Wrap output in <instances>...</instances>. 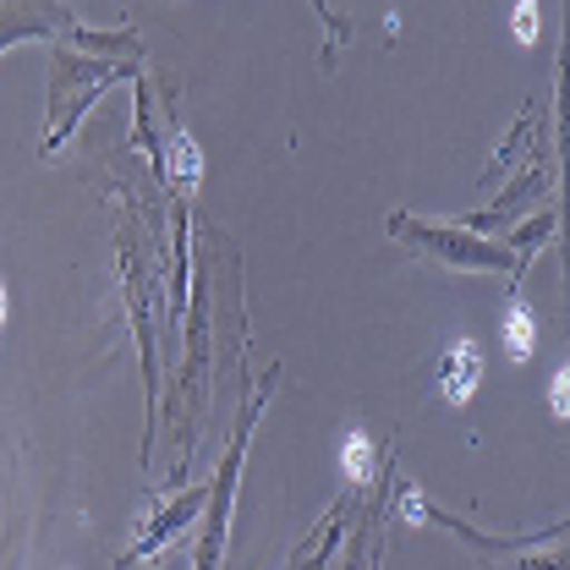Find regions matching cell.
<instances>
[{
  "mask_svg": "<svg viewBox=\"0 0 570 570\" xmlns=\"http://www.w3.org/2000/svg\"><path fill=\"white\" fill-rule=\"evenodd\" d=\"M275 373H281V367H269V379L258 384V395H253L247 417H242L236 439H230V450H225V461H219V472H214L209 504H204V538H198V560H193V570H219L225 527H230V504H236V478H242V461H247V439H253V428H258V412H264V406H269V395H275Z\"/></svg>",
  "mask_w": 570,
  "mask_h": 570,
  "instance_id": "6da1fadb",
  "label": "cell"
},
{
  "mask_svg": "<svg viewBox=\"0 0 570 570\" xmlns=\"http://www.w3.org/2000/svg\"><path fill=\"white\" fill-rule=\"evenodd\" d=\"M395 236H406V247H417L439 264H461V269H510L515 275V247L504 242H483L472 230H455V225H428V219H412V214H395L390 219Z\"/></svg>",
  "mask_w": 570,
  "mask_h": 570,
  "instance_id": "7a4b0ae2",
  "label": "cell"
},
{
  "mask_svg": "<svg viewBox=\"0 0 570 570\" xmlns=\"http://www.w3.org/2000/svg\"><path fill=\"white\" fill-rule=\"evenodd\" d=\"M121 77H132V67H116V61H71L67 50H56V94H50L56 127H50V138H45V154H56L61 138L77 132V121H82V110L94 105V94H99L105 82H121Z\"/></svg>",
  "mask_w": 570,
  "mask_h": 570,
  "instance_id": "3957f363",
  "label": "cell"
},
{
  "mask_svg": "<svg viewBox=\"0 0 570 570\" xmlns=\"http://www.w3.org/2000/svg\"><path fill=\"white\" fill-rule=\"evenodd\" d=\"M77 39V45H138V33H88V28H77V17H71L67 6H56V0H0V50H11L17 39Z\"/></svg>",
  "mask_w": 570,
  "mask_h": 570,
  "instance_id": "277c9868",
  "label": "cell"
},
{
  "mask_svg": "<svg viewBox=\"0 0 570 570\" xmlns=\"http://www.w3.org/2000/svg\"><path fill=\"white\" fill-rule=\"evenodd\" d=\"M121 281H127V302H132V324H138V356H142V384H148V433H142V461L154 455V318H148V269L138 264V247L121 242Z\"/></svg>",
  "mask_w": 570,
  "mask_h": 570,
  "instance_id": "5b68a950",
  "label": "cell"
},
{
  "mask_svg": "<svg viewBox=\"0 0 570 570\" xmlns=\"http://www.w3.org/2000/svg\"><path fill=\"white\" fill-rule=\"evenodd\" d=\"M204 504H209V489H204V483H198V489H187V494H176L170 504H159V515L142 527L138 538H132V549L121 554V566H138V560H148V554H159L181 527H193V521L204 515Z\"/></svg>",
  "mask_w": 570,
  "mask_h": 570,
  "instance_id": "8992f818",
  "label": "cell"
},
{
  "mask_svg": "<svg viewBox=\"0 0 570 570\" xmlns=\"http://www.w3.org/2000/svg\"><path fill=\"white\" fill-rule=\"evenodd\" d=\"M478 379H483V352L472 341H455L450 352L439 356V395L450 406H466L478 395Z\"/></svg>",
  "mask_w": 570,
  "mask_h": 570,
  "instance_id": "52a82bcc",
  "label": "cell"
},
{
  "mask_svg": "<svg viewBox=\"0 0 570 570\" xmlns=\"http://www.w3.org/2000/svg\"><path fill=\"white\" fill-rule=\"evenodd\" d=\"M532 346H538L532 307H527V296L515 291V296H510V307H504V356H510V362H532Z\"/></svg>",
  "mask_w": 570,
  "mask_h": 570,
  "instance_id": "ba28073f",
  "label": "cell"
},
{
  "mask_svg": "<svg viewBox=\"0 0 570 570\" xmlns=\"http://www.w3.org/2000/svg\"><path fill=\"white\" fill-rule=\"evenodd\" d=\"M170 165H176V187H198V170H204V159H198V142L187 138L181 127L170 132Z\"/></svg>",
  "mask_w": 570,
  "mask_h": 570,
  "instance_id": "9c48e42d",
  "label": "cell"
},
{
  "mask_svg": "<svg viewBox=\"0 0 570 570\" xmlns=\"http://www.w3.org/2000/svg\"><path fill=\"white\" fill-rule=\"evenodd\" d=\"M346 472H352L356 483H362V478H373V450H367V439H362V433H346Z\"/></svg>",
  "mask_w": 570,
  "mask_h": 570,
  "instance_id": "30bf717a",
  "label": "cell"
},
{
  "mask_svg": "<svg viewBox=\"0 0 570 570\" xmlns=\"http://www.w3.org/2000/svg\"><path fill=\"white\" fill-rule=\"evenodd\" d=\"M515 39H521V45L538 39V0H521V6H515Z\"/></svg>",
  "mask_w": 570,
  "mask_h": 570,
  "instance_id": "8fae6325",
  "label": "cell"
},
{
  "mask_svg": "<svg viewBox=\"0 0 570 570\" xmlns=\"http://www.w3.org/2000/svg\"><path fill=\"white\" fill-rule=\"evenodd\" d=\"M549 406H554V417H570V362L554 373V390H549Z\"/></svg>",
  "mask_w": 570,
  "mask_h": 570,
  "instance_id": "7c38bea8",
  "label": "cell"
},
{
  "mask_svg": "<svg viewBox=\"0 0 570 570\" xmlns=\"http://www.w3.org/2000/svg\"><path fill=\"white\" fill-rule=\"evenodd\" d=\"M313 6H318V11H324V17H330V0H313ZM330 22H341V17H330Z\"/></svg>",
  "mask_w": 570,
  "mask_h": 570,
  "instance_id": "4fadbf2b",
  "label": "cell"
},
{
  "mask_svg": "<svg viewBox=\"0 0 570 570\" xmlns=\"http://www.w3.org/2000/svg\"><path fill=\"white\" fill-rule=\"evenodd\" d=\"M0 324H6V285H0Z\"/></svg>",
  "mask_w": 570,
  "mask_h": 570,
  "instance_id": "5bb4252c",
  "label": "cell"
}]
</instances>
